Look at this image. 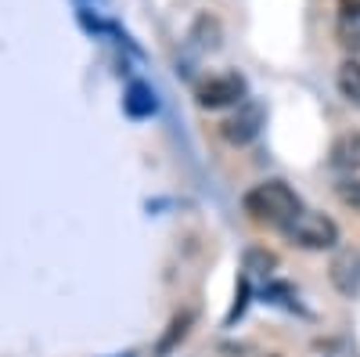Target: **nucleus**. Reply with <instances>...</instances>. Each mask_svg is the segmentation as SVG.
Listing matches in <instances>:
<instances>
[{"instance_id": "1", "label": "nucleus", "mask_w": 360, "mask_h": 357, "mask_svg": "<svg viewBox=\"0 0 360 357\" xmlns=\"http://www.w3.org/2000/svg\"><path fill=\"white\" fill-rule=\"evenodd\" d=\"M245 213L256 220V224H266V227H288L299 213H303V202L299 195L285 184V181H266V184H256L249 195H245Z\"/></svg>"}, {"instance_id": "2", "label": "nucleus", "mask_w": 360, "mask_h": 357, "mask_svg": "<svg viewBox=\"0 0 360 357\" xmlns=\"http://www.w3.org/2000/svg\"><path fill=\"white\" fill-rule=\"evenodd\" d=\"M285 234H288V242H295L299 249H314V253L339 246V224L332 217H324V213H307L303 210L285 227Z\"/></svg>"}, {"instance_id": "3", "label": "nucleus", "mask_w": 360, "mask_h": 357, "mask_svg": "<svg viewBox=\"0 0 360 357\" xmlns=\"http://www.w3.org/2000/svg\"><path fill=\"white\" fill-rule=\"evenodd\" d=\"M245 101V80L238 73H220L198 83V105L202 108H227Z\"/></svg>"}, {"instance_id": "4", "label": "nucleus", "mask_w": 360, "mask_h": 357, "mask_svg": "<svg viewBox=\"0 0 360 357\" xmlns=\"http://www.w3.org/2000/svg\"><path fill=\"white\" fill-rule=\"evenodd\" d=\"M263 119H266V108L259 101H242V105H238V112L227 115L224 123H220V134L231 144H249L263 130Z\"/></svg>"}, {"instance_id": "5", "label": "nucleus", "mask_w": 360, "mask_h": 357, "mask_svg": "<svg viewBox=\"0 0 360 357\" xmlns=\"http://www.w3.org/2000/svg\"><path fill=\"white\" fill-rule=\"evenodd\" d=\"M332 285L342 296L360 292V249H339L332 260Z\"/></svg>"}, {"instance_id": "6", "label": "nucleus", "mask_w": 360, "mask_h": 357, "mask_svg": "<svg viewBox=\"0 0 360 357\" xmlns=\"http://www.w3.org/2000/svg\"><path fill=\"white\" fill-rule=\"evenodd\" d=\"M123 105H127V112H130L134 119L152 115V112H155V94H152V87H148V83H130V91H127Z\"/></svg>"}, {"instance_id": "7", "label": "nucleus", "mask_w": 360, "mask_h": 357, "mask_svg": "<svg viewBox=\"0 0 360 357\" xmlns=\"http://www.w3.org/2000/svg\"><path fill=\"white\" fill-rule=\"evenodd\" d=\"M332 163L339 170H360V134H346L332 148Z\"/></svg>"}, {"instance_id": "8", "label": "nucleus", "mask_w": 360, "mask_h": 357, "mask_svg": "<svg viewBox=\"0 0 360 357\" xmlns=\"http://www.w3.org/2000/svg\"><path fill=\"white\" fill-rule=\"evenodd\" d=\"M339 91L349 105L360 108V62H353V58L339 65Z\"/></svg>"}, {"instance_id": "9", "label": "nucleus", "mask_w": 360, "mask_h": 357, "mask_svg": "<svg viewBox=\"0 0 360 357\" xmlns=\"http://www.w3.org/2000/svg\"><path fill=\"white\" fill-rule=\"evenodd\" d=\"M191 321H195V314H191V311H184V314H176V318L169 321V332L162 336V343H159V350H155V353H159V357H162V353H169V350H173V346H176L180 339L188 336V329H191Z\"/></svg>"}, {"instance_id": "10", "label": "nucleus", "mask_w": 360, "mask_h": 357, "mask_svg": "<svg viewBox=\"0 0 360 357\" xmlns=\"http://www.w3.org/2000/svg\"><path fill=\"white\" fill-rule=\"evenodd\" d=\"M274 267H278V256L266 253V249H252L245 256V271H252V275H270Z\"/></svg>"}, {"instance_id": "11", "label": "nucleus", "mask_w": 360, "mask_h": 357, "mask_svg": "<svg viewBox=\"0 0 360 357\" xmlns=\"http://www.w3.org/2000/svg\"><path fill=\"white\" fill-rule=\"evenodd\" d=\"M335 192H339V199H342V202L349 206V210H356V213H360V181H356V177H349V181H342V184H339Z\"/></svg>"}, {"instance_id": "12", "label": "nucleus", "mask_w": 360, "mask_h": 357, "mask_svg": "<svg viewBox=\"0 0 360 357\" xmlns=\"http://www.w3.org/2000/svg\"><path fill=\"white\" fill-rule=\"evenodd\" d=\"M245 303H249V278H242V282H238V292H234V307H231L227 321H234L238 314H242V311H245Z\"/></svg>"}, {"instance_id": "13", "label": "nucleus", "mask_w": 360, "mask_h": 357, "mask_svg": "<svg viewBox=\"0 0 360 357\" xmlns=\"http://www.w3.org/2000/svg\"><path fill=\"white\" fill-rule=\"evenodd\" d=\"M342 18H360V0H339Z\"/></svg>"}]
</instances>
